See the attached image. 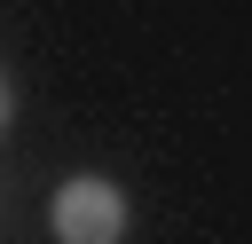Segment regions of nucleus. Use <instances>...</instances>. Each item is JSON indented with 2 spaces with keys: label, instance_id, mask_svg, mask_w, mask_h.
<instances>
[{
  "label": "nucleus",
  "instance_id": "f257e3e1",
  "mask_svg": "<svg viewBox=\"0 0 252 244\" xmlns=\"http://www.w3.org/2000/svg\"><path fill=\"white\" fill-rule=\"evenodd\" d=\"M47 228H55V244H118L126 236V197L102 173H71L47 205Z\"/></svg>",
  "mask_w": 252,
  "mask_h": 244
},
{
  "label": "nucleus",
  "instance_id": "f03ea898",
  "mask_svg": "<svg viewBox=\"0 0 252 244\" xmlns=\"http://www.w3.org/2000/svg\"><path fill=\"white\" fill-rule=\"evenodd\" d=\"M8 110H16V94H8V79H0V126H8Z\"/></svg>",
  "mask_w": 252,
  "mask_h": 244
}]
</instances>
